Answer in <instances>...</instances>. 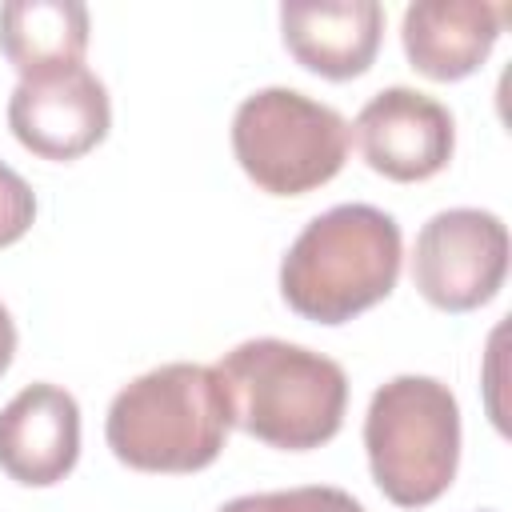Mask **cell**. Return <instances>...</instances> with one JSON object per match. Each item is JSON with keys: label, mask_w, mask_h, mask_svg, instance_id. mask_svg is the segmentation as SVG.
Here are the masks:
<instances>
[{"label": "cell", "mask_w": 512, "mask_h": 512, "mask_svg": "<svg viewBox=\"0 0 512 512\" xmlns=\"http://www.w3.org/2000/svg\"><path fill=\"white\" fill-rule=\"evenodd\" d=\"M88 8L76 0H8L0 4V52L24 76L84 64Z\"/></svg>", "instance_id": "12"}, {"label": "cell", "mask_w": 512, "mask_h": 512, "mask_svg": "<svg viewBox=\"0 0 512 512\" xmlns=\"http://www.w3.org/2000/svg\"><path fill=\"white\" fill-rule=\"evenodd\" d=\"M224 380L232 424L280 452L328 444L348 412L344 368L280 336L240 340L212 364Z\"/></svg>", "instance_id": "2"}, {"label": "cell", "mask_w": 512, "mask_h": 512, "mask_svg": "<svg viewBox=\"0 0 512 512\" xmlns=\"http://www.w3.org/2000/svg\"><path fill=\"white\" fill-rule=\"evenodd\" d=\"M80 460V404L68 388L36 380L0 408V468L24 488L60 484Z\"/></svg>", "instance_id": "9"}, {"label": "cell", "mask_w": 512, "mask_h": 512, "mask_svg": "<svg viewBox=\"0 0 512 512\" xmlns=\"http://www.w3.org/2000/svg\"><path fill=\"white\" fill-rule=\"evenodd\" d=\"M352 140L372 172L396 184L432 180L448 168L456 152V120L452 112L416 88L392 84L380 88L352 120Z\"/></svg>", "instance_id": "8"}, {"label": "cell", "mask_w": 512, "mask_h": 512, "mask_svg": "<svg viewBox=\"0 0 512 512\" xmlns=\"http://www.w3.org/2000/svg\"><path fill=\"white\" fill-rule=\"evenodd\" d=\"M364 452L376 488L396 508L436 504L460 468V404L436 376L384 380L364 412Z\"/></svg>", "instance_id": "4"}, {"label": "cell", "mask_w": 512, "mask_h": 512, "mask_svg": "<svg viewBox=\"0 0 512 512\" xmlns=\"http://www.w3.org/2000/svg\"><path fill=\"white\" fill-rule=\"evenodd\" d=\"M8 128L32 156L68 164L108 136L112 100L104 80L84 64L24 76L8 96Z\"/></svg>", "instance_id": "7"}, {"label": "cell", "mask_w": 512, "mask_h": 512, "mask_svg": "<svg viewBox=\"0 0 512 512\" xmlns=\"http://www.w3.org/2000/svg\"><path fill=\"white\" fill-rule=\"evenodd\" d=\"M508 276V224L488 208H444L412 248V284L440 312L488 304Z\"/></svg>", "instance_id": "6"}, {"label": "cell", "mask_w": 512, "mask_h": 512, "mask_svg": "<svg viewBox=\"0 0 512 512\" xmlns=\"http://www.w3.org/2000/svg\"><path fill=\"white\" fill-rule=\"evenodd\" d=\"M36 220V192L28 180L0 160V248L16 244Z\"/></svg>", "instance_id": "14"}, {"label": "cell", "mask_w": 512, "mask_h": 512, "mask_svg": "<svg viewBox=\"0 0 512 512\" xmlns=\"http://www.w3.org/2000/svg\"><path fill=\"white\" fill-rule=\"evenodd\" d=\"M480 512H496V508H480Z\"/></svg>", "instance_id": "16"}, {"label": "cell", "mask_w": 512, "mask_h": 512, "mask_svg": "<svg viewBox=\"0 0 512 512\" xmlns=\"http://www.w3.org/2000/svg\"><path fill=\"white\" fill-rule=\"evenodd\" d=\"M12 356H16V324H12L8 308L0 304V376L12 368Z\"/></svg>", "instance_id": "15"}, {"label": "cell", "mask_w": 512, "mask_h": 512, "mask_svg": "<svg viewBox=\"0 0 512 512\" xmlns=\"http://www.w3.org/2000/svg\"><path fill=\"white\" fill-rule=\"evenodd\" d=\"M216 512H364V504L332 484H300V488H276V492H248Z\"/></svg>", "instance_id": "13"}, {"label": "cell", "mask_w": 512, "mask_h": 512, "mask_svg": "<svg viewBox=\"0 0 512 512\" xmlns=\"http://www.w3.org/2000/svg\"><path fill=\"white\" fill-rule=\"evenodd\" d=\"M280 36L288 56L324 76H364L384 40V8L376 0H288L280 4Z\"/></svg>", "instance_id": "10"}, {"label": "cell", "mask_w": 512, "mask_h": 512, "mask_svg": "<svg viewBox=\"0 0 512 512\" xmlns=\"http://www.w3.org/2000/svg\"><path fill=\"white\" fill-rule=\"evenodd\" d=\"M404 236L376 204H336L312 216L280 260L284 304L316 324H348L392 296Z\"/></svg>", "instance_id": "1"}, {"label": "cell", "mask_w": 512, "mask_h": 512, "mask_svg": "<svg viewBox=\"0 0 512 512\" xmlns=\"http://www.w3.org/2000/svg\"><path fill=\"white\" fill-rule=\"evenodd\" d=\"M232 408L212 364L172 360L128 380L104 420L112 456L136 472L184 476L208 468L228 440Z\"/></svg>", "instance_id": "3"}, {"label": "cell", "mask_w": 512, "mask_h": 512, "mask_svg": "<svg viewBox=\"0 0 512 512\" xmlns=\"http://www.w3.org/2000/svg\"><path fill=\"white\" fill-rule=\"evenodd\" d=\"M348 144V120L300 88H256L232 112L236 164L268 196H304L328 184L344 168Z\"/></svg>", "instance_id": "5"}, {"label": "cell", "mask_w": 512, "mask_h": 512, "mask_svg": "<svg viewBox=\"0 0 512 512\" xmlns=\"http://www.w3.org/2000/svg\"><path fill=\"white\" fill-rule=\"evenodd\" d=\"M500 24L504 8L484 0H416L400 16V44L420 76L456 84L492 56Z\"/></svg>", "instance_id": "11"}]
</instances>
